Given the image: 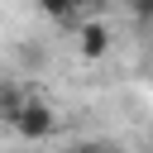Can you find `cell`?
Masks as SVG:
<instances>
[{"mask_svg":"<svg viewBox=\"0 0 153 153\" xmlns=\"http://www.w3.org/2000/svg\"><path fill=\"white\" fill-rule=\"evenodd\" d=\"M24 139H48L53 134V124H57V115H53V105H43V100H24L19 105V115L10 120Z\"/></svg>","mask_w":153,"mask_h":153,"instance_id":"obj_1","label":"cell"},{"mask_svg":"<svg viewBox=\"0 0 153 153\" xmlns=\"http://www.w3.org/2000/svg\"><path fill=\"white\" fill-rule=\"evenodd\" d=\"M76 48H81V57H105V53H110V29H105L100 19L76 24Z\"/></svg>","mask_w":153,"mask_h":153,"instance_id":"obj_2","label":"cell"},{"mask_svg":"<svg viewBox=\"0 0 153 153\" xmlns=\"http://www.w3.org/2000/svg\"><path fill=\"white\" fill-rule=\"evenodd\" d=\"M38 10H43L48 19H76V14L67 10V0H38Z\"/></svg>","mask_w":153,"mask_h":153,"instance_id":"obj_3","label":"cell"},{"mask_svg":"<svg viewBox=\"0 0 153 153\" xmlns=\"http://www.w3.org/2000/svg\"><path fill=\"white\" fill-rule=\"evenodd\" d=\"M72 153H120V148H110V143H76Z\"/></svg>","mask_w":153,"mask_h":153,"instance_id":"obj_4","label":"cell"},{"mask_svg":"<svg viewBox=\"0 0 153 153\" xmlns=\"http://www.w3.org/2000/svg\"><path fill=\"white\" fill-rule=\"evenodd\" d=\"M91 5H100V0H67V10L76 14V10H91Z\"/></svg>","mask_w":153,"mask_h":153,"instance_id":"obj_5","label":"cell"}]
</instances>
